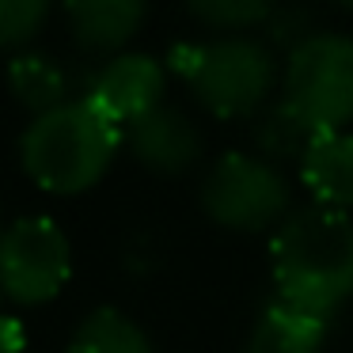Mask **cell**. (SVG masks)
I'll return each instance as SVG.
<instances>
[{"instance_id":"15","label":"cell","mask_w":353,"mask_h":353,"mask_svg":"<svg viewBox=\"0 0 353 353\" xmlns=\"http://www.w3.org/2000/svg\"><path fill=\"white\" fill-rule=\"evenodd\" d=\"M254 141H259V156H266L270 163H281V160H300L312 141V133L292 118V110L285 103L277 107H266L259 118H254Z\"/></svg>"},{"instance_id":"9","label":"cell","mask_w":353,"mask_h":353,"mask_svg":"<svg viewBox=\"0 0 353 353\" xmlns=\"http://www.w3.org/2000/svg\"><path fill=\"white\" fill-rule=\"evenodd\" d=\"M61 16L84 54L114 57L141 34L148 0H61Z\"/></svg>"},{"instance_id":"3","label":"cell","mask_w":353,"mask_h":353,"mask_svg":"<svg viewBox=\"0 0 353 353\" xmlns=\"http://www.w3.org/2000/svg\"><path fill=\"white\" fill-rule=\"evenodd\" d=\"M175 72L201 110L221 122H243L266 110L274 88L281 84L274 46L251 34H221L213 42H175L168 54Z\"/></svg>"},{"instance_id":"10","label":"cell","mask_w":353,"mask_h":353,"mask_svg":"<svg viewBox=\"0 0 353 353\" xmlns=\"http://www.w3.org/2000/svg\"><path fill=\"white\" fill-rule=\"evenodd\" d=\"M300 183L315 205L353 213V133H312L304 156L296 160Z\"/></svg>"},{"instance_id":"18","label":"cell","mask_w":353,"mask_h":353,"mask_svg":"<svg viewBox=\"0 0 353 353\" xmlns=\"http://www.w3.org/2000/svg\"><path fill=\"white\" fill-rule=\"evenodd\" d=\"M330 4H338V8H345V12H353V0H330Z\"/></svg>"},{"instance_id":"8","label":"cell","mask_w":353,"mask_h":353,"mask_svg":"<svg viewBox=\"0 0 353 353\" xmlns=\"http://www.w3.org/2000/svg\"><path fill=\"white\" fill-rule=\"evenodd\" d=\"M125 148L145 171L179 179L201 160V130L190 114L163 103L160 110L125 130Z\"/></svg>"},{"instance_id":"4","label":"cell","mask_w":353,"mask_h":353,"mask_svg":"<svg viewBox=\"0 0 353 353\" xmlns=\"http://www.w3.org/2000/svg\"><path fill=\"white\" fill-rule=\"evenodd\" d=\"M281 103L307 133H338L353 125V39L315 31L289 50L281 69Z\"/></svg>"},{"instance_id":"1","label":"cell","mask_w":353,"mask_h":353,"mask_svg":"<svg viewBox=\"0 0 353 353\" xmlns=\"http://www.w3.org/2000/svg\"><path fill=\"white\" fill-rule=\"evenodd\" d=\"M274 296L334 315L353 296V216L327 205L292 209L270 232Z\"/></svg>"},{"instance_id":"2","label":"cell","mask_w":353,"mask_h":353,"mask_svg":"<svg viewBox=\"0 0 353 353\" xmlns=\"http://www.w3.org/2000/svg\"><path fill=\"white\" fill-rule=\"evenodd\" d=\"M122 145L125 133L80 95L27 122L19 133V168L39 190L72 198L103 183Z\"/></svg>"},{"instance_id":"16","label":"cell","mask_w":353,"mask_h":353,"mask_svg":"<svg viewBox=\"0 0 353 353\" xmlns=\"http://www.w3.org/2000/svg\"><path fill=\"white\" fill-rule=\"evenodd\" d=\"M50 12L54 0H0V50H31V42L50 23Z\"/></svg>"},{"instance_id":"11","label":"cell","mask_w":353,"mask_h":353,"mask_svg":"<svg viewBox=\"0 0 353 353\" xmlns=\"http://www.w3.org/2000/svg\"><path fill=\"white\" fill-rule=\"evenodd\" d=\"M330 338V315L307 312L300 304L274 296L259 312L243 353H323Z\"/></svg>"},{"instance_id":"20","label":"cell","mask_w":353,"mask_h":353,"mask_svg":"<svg viewBox=\"0 0 353 353\" xmlns=\"http://www.w3.org/2000/svg\"><path fill=\"white\" fill-rule=\"evenodd\" d=\"M0 232H4V224H0Z\"/></svg>"},{"instance_id":"12","label":"cell","mask_w":353,"mask_h":353,"mask_svg":"<svg viewBox=\"0 0 353 353\" xmlns=\"http://www.w3.org/2000/svg\"><path fill=\"white\" fill-rule=\"evenodd\" d=\"M8 92L19 107L31 118L46 114V110H57L72 99V84L69 72L57 57L42 54V50H19L8 61Z\"/></svg>"},{"instance_id":"7","label":"cell","mask_w":353,"mask_h":353,"mask_svg":"<svg viewBox=\"0 0 353 353\" xmlns=\"http://www.w3.org/2000/svg\"><path fill=\"white\" fill-rule=\"evenodd\" d=\"M168 61L141 50H122V54L107 57L99 69L92 72L84 99L95 103L118 130H130L141 118H148L152 110L163 107L168 95Z\"/></svg>"},{"instance_id":"5","label":"cell","mask_w":353,"mask_h":353,"mask_svg":"<svg viewBox=\"0 0 353 353\" xmlns=\"http://www.w3.org/2000/svg\"><path fill=\"white\" fill-rule=\"evenodd\" d=\"M201 209L228 232H274L292 213L289 179L259 152H224L201 179Z\"/></svg>"},{"instance_id":"14","label":"cell","mask_w":353,"mask_h":353,"mask_svg":"<svg viewBox=\"0 0 353 353\" xmlns=\"http://www.w3.org/2000/svg\"><path fill=\"white\" fill-rule=\"evenodd\" d=\"M186 12L216 34H247L274 19L277 0H186Z\"/></svg>"},{"instance_id":"19","label":"cell","mask_w":353,"mask_h":353,"mask_svg":"<svg viewBox=\"0 0 353 353\" xmlns=\"http://www.w3.org/2000/svg\"><path fill=\"white\" fill-rule=\"evenodd\" d=\"M0 312H4V292H0Z\"/></svg>"},{"instance_id":"6","label":"cell","mask_w":353,"mask_h":353,"mask_svg":"<svg viewBox=\"0 0 353 353\" xmlns=\"http://www.w3.org/2000/svg\"><path fill=\"white\" fill-rule=\"evenodd\" d=\"M72 277V243L46 213H31L0 232V292L19 307H42Z\"/></svg>"},{"instance_id":"17","label":"cell","mask_w":353,"mask_h":353,"mask_svg":"<svg viewBox=\"0 0 353 353\" xmlns=\"http://www.w3.org/2000/svg\"><path fill=\"white\" fill-rule=\"evenodd\" d=\"M27 350V330L16 315L0 312V353H23Z\"/></svg>"},{"instance_id":"13","label":"cell","mask_w":353,"mask_h":353,"mask_svg":"<svg viewBox=\"0 0 353 353\" xmlns=\"http://www.w3.org/2000/svg\"><path fill=\"white\" fill-rule=\"evenodd\" d=\"M69 353H156V345L133 315L103 304L77 323L69 338Z\"/></svg>"}]
</instances>
